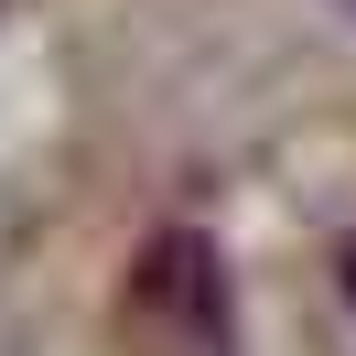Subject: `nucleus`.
Returning <instances> with one entry per match:
<instances>
[{
	"label": "nucleus",
	"mask_w": 356,
	"mask_h": 356,
	"mask_svg": "<svg viewBox=\"0 0 356 356\" xmlns=\"http://www.w3.org/2000/svg\"><path fill=\"white\" fill-rule=\"evenodd\" d=\"M334 11H356V0H334Z\"/></svg>",
	"instance_id": "2"
},
{
	"label": "nucleus",
	"mask_w": 356,
	"mask_h": 356,
	"mask_svg": "<svg viewBox=\"0 0 356 356\" xmlns=\"http://www.w3.org/2000/svg\"><path fill=\"white\" fill-rule=\"evenodd\" d=\"M130 346L140 356H238V313H227V259L195 227H162L130 270Z\"/></svg>",
	"instance_id": "1"
}]
</instances>
